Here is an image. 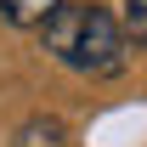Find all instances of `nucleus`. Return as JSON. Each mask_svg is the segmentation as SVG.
Masks as SVG:
<instances>
[{"instance_id": "7ed1b4c3", "label": "nucleus", "mask_w": 147, "mask_h": 147, "mask_svg": "<svg viewBox=\"0 0 147 147\" xmlns=\"http://www.w3.org/2000/svg\"><path fill=\"white\" fill-rule=\"evenodd\" d=\"M57 6H62V0H0V17L11 23V28H40Z\"/></svg>"}, {"instance_id": "f257e3e1", "label": "nucleus", "mask_w": 147, "mask_h": 147, "mask_svg": "<svg viewBox=\"0 0 147 147\" xmlns=\"http://www.w3.org/2000/svg\"><path fill=\"white\" fill-rule=\"evenodd\" d=\"M40 40H45V51L74 74H96V79H108V74L125 68V34H119V17H113L108 6H96V0H62L51 17L40 23Z\"/></svg>"}, {"instance_id": "f03ea898", "label": "nucleus", "mask_w": 147, "mask_h": 147, "mask_svg": "<svg viewBox=\"0 0 147 147\" xmlns=\"http://www.w3.org/2000/svg\"><path fill=\"white\" fill-rule=\"evenodd\" d=\"M11 147H68V125L51 119V113H34V119H23Z\"/></svg>"}, {"instance_id": "20e7f679", "label": "nucleus", "mask_w": 147, "mask_h": 147, "mask_svg": "<svg viewBox=\"0 0 147 147\" xmlns=\"http://www.w3.org/2000/svg\"><path fill=\"white\" fill-rule=\"evenodd\" d=\"M119 34H125V45H147V0H125Z\"/></svg>"}]
</instances>
